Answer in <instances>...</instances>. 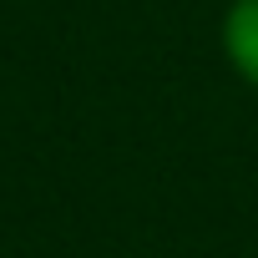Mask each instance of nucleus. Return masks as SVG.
Listing matches in <instances>:
<instances>
[{
	"instance_id": "nucleus-1",
	"label": "nucleus",
	"mask_w": 258,
	"mask_h": 258,
	"mask_svg": "<svg viewBox=\"0 0 258 258\" xmlns=\"http://www.w3.org/2000/svg\"><path fill=\"white\" fill-rule=\"evenodd\" d=\"M228 51H233V61L258 81V0L233 6V16H228Z\"/></svg>"
}]
</instances>
